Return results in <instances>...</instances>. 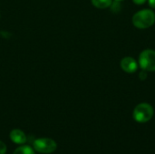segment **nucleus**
<instances>
[{
  "label": "nucleus",
  "instance_id": "f257e3e1",
  "mask_svg": "<svg viewBox=\"0 0 155 154\" xmlns=\"http://www.w3.org/2000/svg\"><path fill=\"white\" fill-rule=\"evenodd\" d=\"M133 25L138 29H147L155 24V13L153 9H142L132 18Z\"/></svg>",
  "mask_w": 155,
  "mask_h": 154
},
{
  "label": "nucleus",
  "instance_id": "f03ea898",
  "mask_svg": "<svg viewBox=\"0 0 155 154\" xmlns=\"http://www.w3.org/2000/svg\"><path fill=\"white\" fill-rule=\"evenodd\" d=\"M153 113L154 111L151 104L147 103H142L135 106L133 113V117L137 123H144L149 122L153 118Z\"/></svg>",
  "mask_w": 155,
  "mask_h": 154
},
{
  "label": "nucleus",
  "instance_id": "7ed1b4c3",
  "mask_svg": "<svg viewBox=\"0 0 155 154\" xmlns=\"http://www.w3.org/2000/svg\"><path fill=\"white\" fill-rule=\"evenodd\" d=\"M138 64L142 70L155 72V50L145 49L139 54Z\"/></svg>",
  "mask_w": 155,
  "mask_h": 154
},
{
  "label": "nucleus",
  "instance_id": "20e7f679",
  "mask_svg": "<svg viewBox=\"0 0 155 154\" xmlns=\"http://www.w3.org/2000/svg\"><path fill=\"white\" fill-rule=\"evenodd\" d=\"M34 150L36 151L37 152L40 153H52L54 152L56 148V143L52 140V139H48V138H40L37 139L34 142Z\"/></svg>",
  "mask_w": 155,
  "mask_h": 154
},
{
  "label": "nucleus",
  "instance_id": "39448f33",
  "mask_svg": "<svg viewBox=\"0 0 155 154\" xmlns=\"http://www.w3.org/2000/svg\"><path fill=\"white\" fill-rule=\"evenodd\" d=\"M138 63L132 56H125L120 62V67L127 74H134L138 70Z\"/></svg>",
  "mask_w": 155,
  "mask_h": 154
},
{
  "label": "nucleus",
  "instance_id": "423d86ee",
  "mask_svg": "<svg viewBox=\"0 0 155 154\" xmlns=\"http://www.w3.org/2000/svg\"><path fill=\"white\" fill-rule=\"evenodd\" d=\"M10 139L14 143L16 144H24L26 143V136L24 132L18 129H14L10 133Z\"/></svg>",
  "mask_w": 155,
  "mask_h": 154
},
{
  "label": "nucleus",
  "instance_id": "0eeeda50",
  "mask_svg": "<svg viewBox=\"0 0 155 154\" xmlns=\"http://www.w3.org/2000/svg\"><path fill=\"white\" fill-rule=\"evenodd\" d=\"M113 0H91L92 5L98 9H105L112 5Z\"/></svg>",
  "mask_w": 155,
  "mask_h": 154
},
{
  "label": "nucleus",
  "instance_id": "6e6552de",
  "mask_svg": "<svg viewBox=\"0 0 155 154\" xmlns=\"http://www.w3.org/2000/svg\"><path fill=\"white\" fill-rule=\"evenodd\" d=\"M13 154H35V151L30 146H20L18 147Z\"/></svg>",
  "mask_w": 155,
  "mask_h": 154
},
{
  "label": "nucleus",
  "instance_id": "1a4fd4ad",
  "mask_svg": "<svg viewBox=\"0 0 155 154\" xmlns=\"http://www.w3.org/2000/svg\"><path fill=\"white\" fill-rule=\"evenodd\" d=\"M148 72H146V71H144V70H142L141 72H140V74H139V79L141 80V81H145L146 79H147V77H148V74H147Z\"/></svg>",
  "mask_w": 155,
  "mask_h": 154
},
{
  "label": "nucleus",
  "instance_id": "9d476101",
  "mask_svg": "<svg viewBox=\"0 0 155 154\" xmlns=\"http://www.w3.org/2000/svg\"><path fill=\"white\" fill-rule=\"evenodd\" d=\"M6 152V145L0 141V154H5Z\"/></svg>",
  "mask_w": 155,
  "mask_h": 154
},
{
  "label": "nucleus",
  "instance_id": "9b49d317",
  "mask_svg": "<svg viewBox=\"0 0 155 154\" xmlns=\"http://www.w3.org/2000/svg\"><path fill=\"white\" fill-rule=\"evenodd\" d=\"M133 2L137 5H141L145 4L147 2V0H133Z\"/></svg>",
  "mask_w": 155,
  "mask_h": 154
},
{
  "label": "nucleus",
  "instance_id": "f8f14e48",
  "mask_svg": "<svg viewBox=\"0 0 155 154\" xmlns=\"http://www.w3.org/2000/svg\"><path fill=\"white\" fill-rule=\"evenodd\" d=\"M147 2L151 8H155V0H147Z\"/></svg>",
  "mask_w": 155,
  "mask_h": 154
},
{
  "label": "nucleus",
  "instance_id": "ddd939ff",
  "mask_svg": "<svg viewBox=\"0 0 155 154\" xmlns=\"http://www.w3.org/2000/svg\"><path fill=\"white\" fill-rule=\"evenodd\" d=\"M115 1H118V2H121V1H124V0H115Z\"/></svg>",
  "mask_w": 155,
  "mask_h": 154
}]
</instances>
